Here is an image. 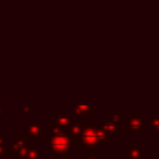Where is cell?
<instances>
[{"mask_svg": "<svg viewBox=\"0 0 159 159\" xmlns=\"http://www.w3.org/2000/svg\"><path fill=\"white\" fill-rule=\"evenodd\" d=\"M51 147L53 148V150H63L67 148V139L62 135H57V137H53L52 140H51Z\"/></svg>", "mask_w": 159, "mask_h": 159, "instance_id": "1", "label": "cell"}]
</instances>
